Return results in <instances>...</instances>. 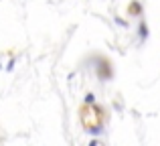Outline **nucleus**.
Wrapping results in <instances>:
<instances>
[{
    "label": "nucleus",
    "mask_w": 160,
    "mask_h": 146,
    "mask_svg": "<svg viewBox=\"0 0 160 146\" xmlns=\"http://www.w3.org/2000/svg\"><path fill=\"white\" fill-rule=\"evenodd\" d=\"M113 75L112 71V63L108 59H102V67H98V77L99 79H109Z\"/></svg>",
    "instance_id": "2"
},
{
    "label": "nucleus",
    "mask_w": 160,
    "mask_h": 146,
    "mask_svg": "<svg viewBox=\"0 0 160 146\" xmlns=\"http://www.w3.org/2000/svg\"><path fill=\"white\" fill-rule=\"evenodd\" d=\"M140 35H142V37L148 35V28H146V24H144V23H142V27H140Z\"/></svg>",
    "instance_id": "4"
},
{
    "label": "nucleus",
    "mask_w": 160,
    "mask_h": 146,
    "mask_svg": "<svg viewBox=\"0 0 160 146\" xmlns=\"http://www.w3.org/2000/svg\"><path fill=\"white\" fill-rule=\"evenodd\" d=\"M89 146H106V144H103L102 140H91V142H89Z\"/></svg>",
    "instance_id": "5"
},
{
    "label": "nucleus",
    "mask_w": 160,
    "mask_h": 146,
    "mask_svg": "<svg viewBox=\"0 0 160 146\" xmlns=\"http://www.w3.org/2000/svg\"><path fill=\"white\" fill-rule=\"evenodd\" d=\"M79 122H81L83 130L89 134H102L103 132V108L98 106L93 93H87L83 99L81 108H79Z\"/></svg>",
    "instance_id": "1"
},
{
    "label": "nucleus",
    "mask_w": 160,
    "mask_h": 146,
    "mask_svg": "<svg viewBox=\"0 0 160 146\" xmlns=\"http://www.w3.org/2000/svg\"><path fill=\"white\" fill-rule=\"evenodd\" d=\"M128 10H130V14H136V12H142V6L138 2H134V4H130Z\"/></svg>",
    "instance_id": "3"
}]
</instances>
